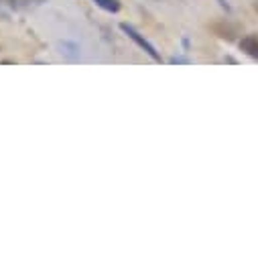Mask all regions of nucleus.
<instances>
[{"instance_id": "nucleus-1", "label": "nucleus", "mask_w": 258, "mask_h": 258, "mask_svg": "<svg viewBox=\"0 0 258 258\" xmlns=\"http://www.w3.org/2000/svg\"><path fill=\"white\" fill-rule=\"evenodd\" d=\"M120 31H122L128 39H131V41H135V43H137V45H139V47H141V49H143V51H145L153 61H159V63L163 61V57H161V53L155 49V45H153L151 41H147V39H145V37H143V35H141L133 25L122 23V25H120Z\"/></svg>"}, {"instance_id": "nucleus-2", "label": "nucleus", "mask_w": 258, "mask_h": 258, "mask_svg": "<svg viewBox=\"0 0 258 258\" xmlns=\"http://www.w3.org/2000/svg\"><path fill=\"white\" fill-rule=\"evenodd\" d=\"M212 31H214L216 37H220L224 41H236L238 35H240V27L234 25V23H230V21H218V23H214L212 25Z\"/></svg>"}, {"instance_id": "nucleus-3", "label": "nucleus", "mask_w": 258, "mask_h": 258, "mask_svg": "<svg viewBox=\"0 0 258 258\" xmlns=\"http://www.w3.org/2000/svg\"><path fill=\"white\" fill-rule=\"evenodd\" d=\"M238 47H240V51L244 55H248L250 59H256L258 61V33L242 37L240 43H238Z\"/></svg>"}, {"instance_id": "nucleus-4", "label": "nucleus", "mask_w": 258, "mask_h": 258, "mask_svg": "<svg viewBox=\"0 0 258 258\" xmlns=\"http://www.w3.org/2000/svg\"><path fill=\"white\" fill-rule=\"evenodd\" d=\"M96 3V7H100L102 11H106V13H118L120 11V3L118 0H94Z\"/></svg>"}, {"instance_id": "nucleus-5", "label": "nucleus", "mask_w": 258, "mask_h": 258, "mask_svg": "<svg viewBox=\"0 0 258 258\" xmlns=\"http://www.w3.org/2000/svg\"><path fill=\"white\" fill-rule=\"evenodd\" d=\"M45 0H13V7H31V5H41Z\"/></svg>"}, {"instance_id": "nucleus-6", "label": "nucleus", "mask_w": 258, "mask_h": 258, "mask_svg": "<svg viewBox=\"0 0 258 258\" xmlns=\"http://www.w3.org/2000/svg\"><path fill=\"white\" fill-rule=\"evenodd\" d=\"M171 63H189L187 59H183V57H173L171 59Z\"/></svg>"}, {"instance_id": "nucleus-7", "label": "nucleus", "mask_w": 258, "mask_h": 258, "mask_svg": "<svg viewBox=\"0 0 258 258\" xmlns=\"http://www.w3.org/2000/svg\"><path fill=\"white\" fill-rule=\"evenodd\" d=\"M252 7H254V11L258 13V0H254V5H252Z\"/></svg>"}]
</instances>
